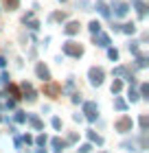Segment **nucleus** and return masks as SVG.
<instances>
[{
    "instance_id": "20e7f679",
    "label": "nucleus",
    "mask_w": 149,
    "mask_h": 153,
    "mask_svg": "<svg viewBox=\"0 0 149 153\" xmlns=\"http://www.w3.org/2000/svg\"><path fill=\"white\" fill-rule=\"evenodd\" d=\"M130 125H132V120H130V118H123V120H118V123H116V127H118L121 131H125L127 127H130Z\"/></svg>"
},
{
    "instance_id": "9d476101",
    "label": "nucleus",
    "mask_w": 149,
    "mask_h": 153,
    "mask_svg": "<svg viewBox=\"0 0 149 153\" xmlns=\"http://www.w3.org/2000/svg\"><path fill=\"white\" fill-rule=\"evenodd\" d=\"M125 33H134V24H127L125 26Z\"/></svg>"
},
{
    "instance_id": "f257e3e1",
    "label": "nucleus",
    "mask_w": 149,
    "mask_h": 153,
    "mask_svg": "<svg viewBox=\"0 0 149 153\" xmlns=\"http://www.w3.org/2000/svg\"><path fill=\"white\" fill-rule=\"evenodd\" d=\"M101 81H103V70L101 68H92L90 70V83L92 85H101Z\"/></svg>"
},
{
    "instance_id": "0eeeda50",
    "label": "nucleus",
    "mask_w": 149,
    "mask_h": 153,
    "mask_svg": "<svg viewBox=\"0 0 149 153\" xmlns=\"http://www.w3.org/2000/svg\"><path fill=\"white\" fill-rule=\"evenodd\" d=\"M99 29H101V24H99V22H90V31L92 33H99Z\"/></svg>"
},
{
    "instance_id": "f03ea898",
    "label": "nucleus",
    "mask_w": 149,
    "mask_h": 153,
    "mask_svg": "<svg viewBox=\"0 0 149 153\" xmlns=\"http://www.w3.org/2000/svg\"><path fill=\"white\" fill-rule=\"evenodd\" d=\"M64 51L70 53V55H75V57H79V55H81V46L77 48V46H75V42H68V44L64 46Z\"/></svg>"
},
{
    "instance_id": "7ed1b4c3",
    "label": "nucleus",
    "mask_w": 149,
    "mask_h": 153,
    "mask_svg": "<svg viewBox=\"0 0 149 153\" xmlns=\"http://www.w3.org/2000/svg\"><path fill=\"white\" fill-rule=\"evenodd\" d=\"M97 112H99V109H97L94 103H86V114H88L90 120H94V118H97Z\"/></svg>"
},
{
    "instance_id": "423d86ee",
    "label": "nucleus",
    "mask_w": 149,
    "mask_h": 153,
    "mask_svg": "<svg viewBox=\"0 0 149 153\" xmlns=\"http://www.w3.org/2000/svg\"><path fill=\"white\" fill-rule=\"evenodd\" d=\"M77 29H79V24H77V22H70L68 29H66V33H68V35H73V33H77Z\"/></svg>"
},
{
    "instance_id": "6e6552de",
    "label": "nucleus",
    "mask_w": 149,
    "mask_h": 153,
    "mask_svg": "<svg viewBox=\"0 0 149 153\" xmlns=\"http://www.w3.org/2000/svg\"><path fill=\"white\" fill-rule=\"evenodd\" d=\"M108 44H110V39L105 37V35H101V37H99V46H108Z\"/></svg>"
},
{
    "instance_id": "9b49d317",
    "label": "nucleus",
    "mask_w": 149,
    "mask_h": 153,
    "mask_svg": "<svg viewBox=\"0 0 149 153\" xmlns=\"http://www.w3.org/2000/svg\"><path fill=\"white\" fill-rule=\"evenodd\" d=\"M61 2H64V0H61Z\"/></svg>"
},
{
    "instance_id": "39448f33",
    "label": "nucleus",
    "mask_w": 149,
    "mask_h": 153,
    "mask_svg": "<svg viewBox=\"0 0 149 153\" xmlns=\"http://www.w3.org/2000/svg\"><path fill=\"white\" fill-rule=\"evenodd\" d=\"M37 74H40V76H42V79H44V81L48 79V70H46V68H44V66H42V64L37 66Z\"/></svg>"
},
{
    "instance_id": "1a4fd4ad",
    "label": "nucleus",
    "mask_w": 149,
    "mask_h": 153,
    "mask_svg": "<svg viewBox=\"0 0 149 153\" xmlns=\"http://www.w3.org/2000/svg\"><path fill=\"white\" fill-rule=\"evenodd\" d=\"M53 127H57V129L61 127V120H59V118H53Z\"/></svg>"
}]
</instances>
